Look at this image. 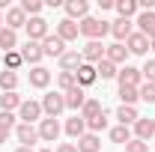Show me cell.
<instances>
[{
    "label": "cell",
    "mask_w": 155,
    "mask_h": 152,
    "mask_svg": "<svg viewBox=\"0 0 155 152\" xmlns=\"http://www.w3.org/2000/svg\"><path fill=\"white\" fill-rule=\"evenodd\" d=\"M21 9H24V15L39 18V12H42V0H21Z\"/></svg>",
    "instance_id": "8d00e7d4"
},
{
    "label": "cell",
    "mask_w": 155,
    "mask_h": 152,
    "mask_svg": "<svg viewBox=\"0 0 155 152\" xmlns=\"http://www.w3.org/2000/svg\"><path fill=\"white\" fill-rule=\"evenodd\" d=\"M119 101L134 107L137 101H140V93H137V87H119Z\"/></svg>",
    "instance_id": "836d02e7"
},
{
    "label": "cell",
    "mask_w": 155,
    "mask_h": 152,
    "mask_svg": "<svg viewBox=\"0 0 155 152\" xmlns=\"http://www.w3.org/2000/svg\"><path fill=\"white\" fill-rule=\"evenodd\" d=\"M119 87H140V81H143V75H140V69H134V66H122L119 69Z\"/></svg>",
    "instance_id": "5bb4252c"
},
{
    "label": "cell",
    "mask_w": 155,
    "mask_h": 152,
    "mask_svg": "<svg viewBox=\"0 0 155 152\" xmlns=\"http://www.w3.org/2000/svg\"><path fill=\"white\" fill-rule=\"evenodd\" d=\"M57 84H60L63 93H69L72 87H78V78H75V72H60V75H57Z\"/></svg>",
    "instance_id": "d590c367"
},
{
    "label": "cell",
    "mask_w": 155,
    "mask_h": 152,
    "mask_svg": "<svg viewBox=\"0 0 155 152\" xmlns=\"http://www.w3.org/2000/svg\"><path fill=\"white\" fill-rule=\"evenodd\" d=\"M101 111H104V107H101V101H98V98H87V104L81 107V119H84V122H90V119H96Z\"/></svg>",
    "instance_id": "83f0119b"
},
{
    "label": "cell",
    "mask_w": 155,
    "mask_h": 152,
    "mask_svg": "<svg viewBox=\"0 0 155 152\" xmlns=\"http://www.w3.org/2000/svg\"><path fill=\"white\" fill-rule=\"evenodd\" d=\"M0 48H3V54L15 51V48H18V33L9 30V27H3V30H0Z\"/></svg>",
    "instance_id": "4316f807"
},
{
    "label": "cell",
    "mask_w": 155,
    "mask_h": 152,
    "mask_svg": "<svg viewBox=\"0 0 155 152\" xmlns=\"http://www.w3.org/2000/svg\"><path fill=\"white\" fill-rule=\"evenodd\" d=\"M81 57H84V63L96 66V63L104 60V45H101V42H87V45L81 48Z\"/></svg>",
    "instance_id": "8992f818"
},
{
    "label": "cell",
    "mask_w": 155,
    "mask_h": 152,
    "mask_svg": "<svg viewBox=\"0 0 155 152\" xmlns=\"http://www.w3.org/2000/svg\"><path fill=\"white\" fill-rule=\"evenodd\" d=\"M54 152H78V146H75V143H60Z\"/></svg>",
    "instance_id": "b9f144b4"
},
{
    "label": "cell",
    "mask_w": 155,
    "mask_h": 152,
    "mask_svg": "<svg viewBox=\"0 0 155 152\" xmlns=\"http://www.w3.org/2000/svg\"><path fill=\"white\" fill-rule=\"evenodd\" d=\"M39 152H54V149H39Z\"/></svg>",
    "instance_id": "7dc6e473"
},
{
    "label": "cell",
    "mask_w": 155,
    "mask_h": 152,
    "mask_svg": "<svg viewBox=\"0 0 155 152\" xmlns=\"http://www.w3.org/2000/svg\"><path fill=\"white\" fill-rule=\"evenodd\" d=\"M90 15V3L87 0H69L66 3V18L69 21H84Z\"/></svg>",
    "instance_id": "4fadbf2b"
},
{
    "label": "cell",
    "mask_w": 155,
    "mask_h": 152,
    "mask_svg": "<svg viewBox=\"0 0 155 152\" xmlns=\"http://www.w3.org/2000/svg\"><path fill=\"white\" fill-rule=\"evenodd\" d=\"M42 57H45L42 42H30V39H27V45L21 48V60H24V63H30V66H39V63H42Z\"/></svg>",
    "instance_id": "ba28073f"
},
{
    "label": "cell",
    "mask_w": 155,
    "mask_h": 152,
    "mask_svg": "<svg viewBox=\"0 0 155 152\" xmlns=\"http://www.w3.org/2000/svg\"><path fill=\"white\" fill-rule=\"evenodd\" d=\"M15 152H36V149H30V146H18Z\"/></svg>",
    "instance_id": "ee69618b"
},
{
    "label": "cell",
    "mask_w": 155,
    "mask_h": 152,
    "mask_svg": "<svg viewBox=\"0 0 155 152\" xmlns=\"http://www.w3.org/2000/svg\"><path fill=\"white\" fill-rule=\"evenodd\" d=\"M110 140L125 146V143L131 140V128H128V125H116V128H110Z\"/></svg>",
    "instance_id": "e575fe53"
},
{
    "label": "cell",
    "mask_w": 155,
    "mask_h": 152,
    "mask_svg": "<svg viewBox=\"0 0 155 152\" xmlns=\"http://www.w3.org/2000/svg\"><path fill=\"white\" fill-rule=\"evenodd\" d=\"M15 137H18L21 146H30V149H33V143L39 140V128H36V125L21 122V125H15Z\"/></svg>",
    "instance_id": "30bf717a"
},
{
    "label": "cell",
    "mask_w": 155,
    "mask_h": 152,
    "mask_svg": "<svg viewBox=\"0 0 155 152\" xmlns=\"http://www.w3.org/2000/svg\"><path fill=\"white\" fill-rule=\"evenodd\" d=\"M122 152H149V143H143V140L131 137V140L125 143V149H122Z\"/></svg>",
    "instance_id": "f35d334b"
},
{
    "label": "cell",
    "mask_w": 155,
    "mask_h": 152,
    "mask_svg": "<svg viewBox=\"0 0 155 152\" xmlns=\"http://www.w3.org/2000/svg\"><path fill=\"white\" fill-rule=\"evenodd\" d=\"M152 143H155V137H152Z\"/></svg>",
    "instance_id": "c3c4849f"
},
{
    "label": "cell",
    "mask_w": 155,
    "mask_h": 152,
    "mask_svg": "<svg viewBox=\"0 0 155 152\" xmlns=\"http://www.w3.org/2000/svg\"><path fill=\"white\" fill-rule=\"evenodd\" d=\"M96 75H101V81H110V78L119 75V69H116L110 60H101V63H96Z\"/></svg>",
    "instance_id": "4dcf8cb0"
},
{
    "label": "cell",
    "mask_w": 155,
    "mask_h": 152,
    "mask_svg": "<svg viewBox=\"0 0 155 152\" xmlns=\"http://www.w3.org/2000/svg\"><path fill=\"white\" fill-rule=\"evenodd\" d=\"M3 27H9V30H21V27H27V15H24V9H21V6H9V12L3 15Z\"/></svg>",
    "instance_id": "9c48e42d"
},
{
    "label": "cell",
    "mask_w": 155,
    "mask_h": 152,
    "mask_svg": "<svg viewBox=\"0 0 155 152\" xmlns=\"http://www.w3.org/2000/svg\"><path fill=\"white\" fill-rule=\"evenodd\" d=\"M116 119H119V125H134L137 119H140V114H137V107H131V104H119L116 107Z\"/></svg>",
    "instance_id": "cb8c5ba5"
},
{
    "label": "cell",
    "mask_w": 155,
    "mask_h": 152,
    "mask_svg": "<svg viewBox=\"0 0 155 152\" xmlns=\"http://www.w3.org/2000/svg\"><path fill=\"white\" fill-rule=\"evenodd\" d=\"M63 128H66V134H69L72 140H81V137L87 134V122H84L81 116H72V119H66V125H63Z\"/></svg>",
    "instance_id": "603a6c76"
},
{
    "label": "cell",
    "mask_w": 155,
    "mask_h": 152,
    "mask_svg": "<svg viewBox=\"0 0 155 152\" xmlns=\"http://www.w3.org/2000/svg\"><path fill=\"white\" fill-rule=\"evenodd\" d=\"M18 107H21V95L18 93H3L0 95V111L12 114V111H18Z\"/></svg>",
    "instance_id": "f546056e"
},
{
    "label": "cell",
    "mask_w": 155,
    "mask_h": 152,
    "mask_svg": "<svg viewBox=\"0 0 155 152\" xmlns=\"http://www.w3.org/2000/svg\"><path fill=\"white\" fill-rule=\"evenodd\" d=\"M125 57H128V48H125V45H119V42H114V45H107V48H104V60H110L114 66H122Z\"/></svg>",
    "instance_id": "d6986e66"
},
{
    "label": "cell",
    "mask_w": 155,
    "mask_h": 152,
    "mask_svg": "<svg viewBox=\"0 0 155 152\" xmlns=\"http://www.w3.org/2000/svg\"><path fill=\"white\" fill-rule=\"evenodd\" d=\"M75 146H78V152H101V140H98V134H90V131H87Z\"/></svg>",
    "instance_id": "d4e9b609"
},
{
    "label": "cell",
    "mask_w": 155,
    "mask_h": 152,
    "mask_svg": "<svg viewBox=\"0 0 155 152\" xmlns=\"http://www.w3.org/2000/svg\"><path fill=\"white\" fill-rule=\"evenodd\" d=\"M48 84H51V72H48L45 66H33V69H30V87L45 90Z\"/></svg>",
    "instance_id": "ffe728a7"
},
{
    "label": "cell",
    "mask_w": 155,
    "mask_h": 152,
    "mask_svg": "<svg viewBox=\"0 0 155 152\" xmlns=\"http://www.w3.org/2000/svg\"><path fill=\"white\" fill-rule=\"evenodd\" d=\"M140 75L146 78V84H152V87H155V60H146V66L140 69Z\"/></svg>",
    "instance_id": "ab89813d"
},
{
    "label": "cell",
    "mask_w": 155,
    "mask_h": 152,
    "mask_svg": "<svg viewBox=\"0 0 155 152\" xmlns=\"http://www.w3.org/2000/svg\"><path fill=\"white\" fill-rule=\"evenodd\" d=\"M0 128L12 131V128H15V114H6V111H0Z\"/></svg>",
    "instance_id": "60d3db41"
},
{
    "label": "cell",
    "mask_w": 155,
    "mask_h": 152,
    "mask_svg": "<svg viewBox=\"0 0 155 152\" xmlns=\"http://www.w3.org/2000/svg\"><path fill=\"white\" fill-rule=\"evenodd\" d=\"M114 9L119 12V18H134L140 15V6H137V0H114Z\"/></svg>",
    "instance_id": "7402d4cb"
},
{
    "label": "cell",
    "mask_w": 155,
    "mask_h": 152,
    "mask_svg": "<svg viewBox=\"0 0 155 152\" xmlns=\"http://www.w3.org/2000/svg\"><path fill=\"white\" fill-rule=\"evenodd\" d=\"M125 48H128V54H137V57H140V54H146V51H149V39L134 30L131 36L125 39Z\"/></svg>",
    "instance_id": "2e32d148"
},
{
    "label": "cell",
    "mask_w": 155,
    "mask_h": 152,
    "mask_svg": "<svg viewBox=\"0 0 155 152\" xmlns=\"http://www.w3.org/2000/svg\"><path fill=\"white\" fill-rule=\"evenodd\" d=\"M42 51H45V57H63V54H66V42H63L57 33H54V36L48 33V36L42 39Z\"/></svg>",
    "instance_id": "5b68a950"
},
{
    "label": "cell",
    "mask_w": 155,
    "mask_h": 152,
    "mask_svg": "<svg viewBox=\"0 0 155 152\" xmlns=\"http://www.w3.org/2000/svg\"><path fill=\"white\" fill-rule=\"evenodd\" d=\"M75 78H78V87H90V84H96V66H90V63H84L81 69L75 72Z\"/></svg>",
    "instance_id": "484cf974"
},
{
    "label": "cell",
    "mask_w": 155,
    "mask_h": 152,
    "mask_svg": "<svg viewBox=\"0 0 155 152\" xmlns=\"http://www.w3.org/2000/svg\"><path fill=\"white\" fill-rule=\"evenodd\" d=\"M137 93H140V101L155 104V87H152V84H140V87H137Z\"/></svg>",
    "instance_id": "74e56055"
},
{
    "label": "cell",
    "mask_w": 155,
    "mask_h": 152,
    "mask_svg": "<svg viewBox=\"0 0 155 152\" xmlns=\"http://www.w3.org/2000/svg\"><path fill=\"white\" fill-rule=\"evenodd\" d=\"M0 30H3V12H0Z\"/></svg>",
    "instance_id": "bcb514c9"
},
{
    "label": "cell",
    "mask_w": 155,
    "mask_h": 152,
    "mask_svg": "<svg viewBox=\"0 0 155 152\" xmlns=\"http://www.w3.org/2000/svg\"><path fill=\"white\" fill-rule=\"evenodd\" d=\"M107 122H110V114H107V111H101L96 119H90V122H87V128H90V134H98V131H104V128H107Z\"/></svg>",
    "instance_id": "1f68e13d"
},
{
    "label": "cell",
    "mask_w": 155,
    "mask_h": 152,
    "mask_svg": "<svg viewBox=\"0 0 155 152\" xmlns=\"http://www.w3.org/2000/svg\"><path fill=\"white\" fill-rule=\"evenodd\" d=\"M149 51H155V39H149Z\"/></svg>",
    "instance_id": "f6af8a7d"
},
{
    "label": "cell",
    "mask_w": 155,
    "mask_h": 152,
    "mask_svg": "<svg viewBox=\"0 0 155 152\" xmlns=\"http://www.w3.org/2000/svg\"><path fill=\"white\" fill-rule=\"evenodd\" d=\"M21 66H24L21 51H9V54H3V69H9V72H18Z\"/></svg>",
    "instance_id": "d6a6232c"
},
{
    "label": "cell",
    "mask_w": 155,
    "mask_h": 152,
    "mask_svg": "<svg viewBox=\"0 0 155 152\" xmlns=\"http://www.w3.org/2000/svg\"><path fill=\"white\" fill-rule=\"evenodd\" d=\"M63 111H66V95H63V93H48L45 98H42V114H45V116L57 119Z\"/></svg>",
    "instance_id": "7a4b0ae2"
},
{
    "label": "cell",
    "mask_w": 155,
    "mask_h": 152,
    "mask_svg": "<svg viewBox=\"0 0 155 152\" xmlns=\"http://www.w3.org/2000/svg\"><path fill=\"white\" fill-rule=\"evenodd\" d=\"M18 119H21V122H27V125H33L36 119L42 122V101H21Z\"/></svg>",
    "instance_id": "3957f363"
},
{
    "label": "cell",
    "mask_w": 155,
    "mask_h": 152,
    "mask_svg": "<svg viewBox=\"0 0 155 152\" xmlns=\"http://www.w3.org/2000/svg\"><path fill=\"white\" fill-rule=\"evenodd\" d=\"M6 137H9V131H6V128H0V143H6Z\"/></svg>",
    "instance_id": "7bdbcfd3"
},
{
    "label": "cell",
    "mask_w": 155,
    "mask_h": 152,
    "mask_svg": "<svg viewBox=\"0 0 155 152\" xmlns=\"http://www.w3.org/2000/svg\"><path fill=\"white\" fill-rule=\"evenodd\" d=\"M66 95V107H72V111H81L84 104H87V93H84V87H72Z\"/></svg>",
    "instance_id": "44dd1931"
},
{
    "label": "cell",
    "mask_w": 155,
    "mask_h": 152,
    "mask_svg": "<svg viewBox=\"0 0 155 152\" xmlns=\"http://www.w3.org/2000/svg\"><path fill=\"white\" fill-rule=\"evenodd\" d=\"M134 137L137 140H143V143H149L155 137V119H149V116H140L134 122Z\"/></svg>",
    "instance_id": "8fae6325"
},
{
    "label": "cell",
    "mask_w": 155,
    "mask_h": 152,
    "mask_svg": "<svg viewBox=\"0 0 155 152\" xmlns=\"http://www.w3.org/2000/svg\"><path fill=\"white\" fill-rule=\"evenodd\" d=\"M27 36H30V42H42V39L48 36V21L42 18H27Z\"/></svg>",
    "instance_id": "7c38bea8"
},
{
    "label": "cell",
    "mask_w": 155,
    "mask_h": 152,
    "mask_svg": "<svg viewBox=\"0 0 155 152\" xmlns=\"http://www.w3.org/2000/svg\"><path fill=\"white\" fill-rule=\"evenodd\" d=\"M81 66H84L81 51H66V54L60 57V72H78Z\"/></svg>",
    "instance_id": "ac0fdd59"
},
{
    "label": "cell",
    "mask_w": 155,
    "mask_h": 152,
    "mask_svg": "<svg viewBox=\"0 0 155 152\" xmlns=\"http://www.w3.org/2000/svg\"><path fill=\"white\" fill-rule=\"evenodd\" d=\"M110 33H114V39L122 45L125 39L134 33V21H128V18H116V21H110Z\"/></svg>",
    "instance_id": "52a82bcc"
},
{
    "label": "cell",
    "mask_w": 155,
    "mask_h": 152,
    "mask_svg": "<svg viewBox=\"0 0 155 152\" xmlns=\"http://www.w3.org/2000/svg\"><path fill=\"white\" fill-rule=\"evenodd\" d=\"M15 87H18V72L3 69V72H0V90H3V93H15Z\"/></svg>",
    "instance_id": "f1b7e54d"
},
{
    "label": "cell",
    "mask_w": 155,
    "mask_h": 152,
    "mask_svg": "<svg viewBox=\"0 0 155 152\" xmlns=\"http://www.w3.org/2000/svg\"><path fill=\"white\" fill-rule=\"evenodd\" d=\"M57 36L63 39V42H75L78 36H81V27H78V21H69V18H63L57 24Z\"/></svg>",
    "instance_id": "e0dca14e"
},
{
    "label": "cell",
    "mask_w": 155,
    "mask_h": 152,
    "mask_svg": "<svg viewBox=\"0 0 155 152\" xmlns=\"http://www.w3.org/2000/svg\"><path fill=\"white\" fill-rule=\"evenodd\" d=\"M78 27H81V36H87V42H101L104 33H110V24L101 18H93V15H87Z\"/></svg>",
    "instance_id": "6da1fadb"
},
{
    "label": "cell",
    "mask_w": 155,
    "mask_h": 152,
    "mask_svg": "<svg viewBox=\"0 0 155 152\" xmlns=\"http://www.w3.org/2000/svg\"><path fill=\"white\" fill-rule=\"evenodd\" d=\"M134 24H137V33H143L146 39H155V12H140Z\"/></svg>",
    "instance_id": "9a60e30c"
},
{
    "label": "cell",
    "mask_w": 155,
    "mask_h": 152,
    "mask_svg": "<svg viewBox=\"0 0 155 152\" xmlns=\"http://www.w3.org/2000/svg\"><path fill=\"white\" fill-rule=\"evenodd\" d=\"M60 122L57 119H51V116H45L42 122H39V140H45V143H57V137H60Z\"/></svg>",
    "instance_id": "277c9868"
}]
</instances>
